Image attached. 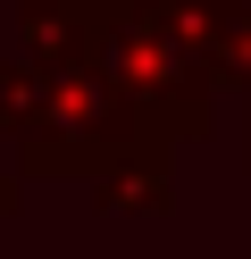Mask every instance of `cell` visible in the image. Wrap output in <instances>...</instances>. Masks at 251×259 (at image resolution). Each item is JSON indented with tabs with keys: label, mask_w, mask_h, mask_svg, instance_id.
Returning <instances> with one entry per match:
<instances>
[{
	"label": "cell",
	"mask_w": 251,
	"mask_h": 259,
	"mask_svg": "<svg viewBox=\"0 0 251 259\" xmlns=\"http://www.w3.org/2000/svg\"><path fill=\"white\" fill-rule=\"evenodd\" d=\"M0 134L17 142L25 176H84L151 151L134 109L109 92L100 59H67V67H33V59H0Z\"/></svg>",
	"instance_id": "1"
},
{
	"label": "cell",
	"mask_w": 251,
	"mask_h": 259,
	"mask_svg": "<svg viewBox=\"0 0 251 259\" xmlns=\"http://www.w3.org/2000/svg\"><path fill=\"white\" fill-rule=\"evenodd\" d=\"M92 59H100V75H109V92L134 109V125H142L151 151L209 134V117H218V75H209V51H201V34H193L184 17L100 0Z\"/></svg>",
	"instance_id": "2"
},
{
	"label": "cell",
	"mask_w": 251,
	"mask_h": 259,
	"mask_svg": "<svg viewBox=\"0 0 251 259\" xmlns=\"http://www.w3.org/2000/svg\"><path fill=\"white\" fill-rule=\"evenodd\" d=\"M92 17H100V0H25L17 9V59H33V67L92 59Z\"/></svg>",
	"instance_id": "3"
},
{
	"label": "cell",
	"mask_w": 251,
	"mask_h": 259,
	"mask_svg": "<svg viewBox=\"0 0 251 259\" xmlns=\"http://www.w3.org/2000/svg\"><path fill=\"white\" fill-rule=\"evenodd\" d=\"M201 34V51H209V75H218V92L226 84H243L251 92V0H209L201 17H184Z\"/></svg>",
	"instance_id": "4"
},
{
	"label": "cell",
	"mask_w": 251,
	"mask_h": 259,
	"mask_svg": "<svg viewBox=\"0 0 251 259\" xmlns=\"http://www.w3.org/2000/svg\"><path fill=\"white\" fill-rule=\"evenodd\" d=\"M92 192H100V209H167V201H176L167 151H134V159H117V167H100Z\"/></svg>",
	"instance_id": "5"
},
{
	"label": "cell",
	"mask_w": 251,
	"mask_h": 259,
	"mask_svg": "<svg viewBox=\"0 0 251 259\" xmlns=\"http://www.w3.org/2000/svg\"><path fill=\"white\" fill-rule=\"evenodd\" d=\"M243 159H251V142H243Z\"/></svg>",
	"instance_id": "6"
}]
</instances>
